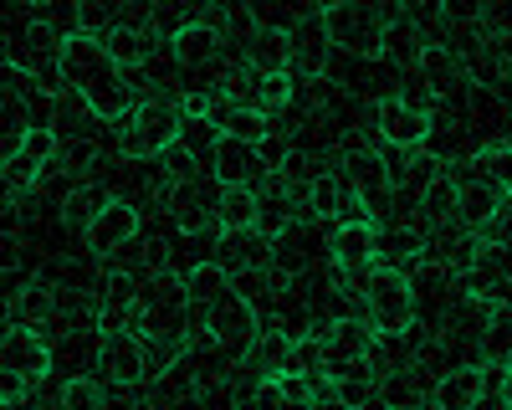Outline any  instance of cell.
<instances>
[{
  "label": "cell",
  "mask_w": 512,
  "mask_h": 410,
  "mask_svg": "<svg viewBox=\"0 0 512 410\" xmlns=\"http://www.w3.org/2000/svg\"><path fill=\"white\" fill-rule=\"evenodd\" d=\"M62 88L72 98H82L98 123H118L128 108H134V82H128V67L108 52V41L88 26L67 31L62 41Z\"/></svg>",
  "instance_id": "cell-1"
},
{
  "label": "cell",
  "mask_w": 512,
  "mask_h": 410,
  "mask_svg": "<svg viewBox=\"0 0 512 410\" xmlns=\"http://www.w3.org/2000/svg\"><path fill=\"white\" fill-rule=\"evenodd\" d=\"M359 303H364V318L379 328V339H405L415 318H420V298H415V277L405 267H390V262H374L364 277H359Z\"/></svg>",
  "instance_id": "cell-2"
},
{
  "label": "cell",
  "mask_w": 512,
  "mask_h": 410,
  "mask_svg": "<svg viewBox=\"0 0 512 410\" xmlns=\"http://www.w3.org/2000/svg\"><path fill=\"white\" fill-rule=\"evenodd\" d=\"M400 16H405V0H338V6L323 11V26H328L333 52L379 57L384 31H390V21H400Z\"/></svg>",
  "instance_id": "cell-3"
},
{
  "label": "cell",
  "mask_w": 512,
  "mask_h": 410,
  "mask_svg": "<svg viewBox=\"0 0 512 410\" xmlns=\"http://www.w3.org/2000/svg\"><path fill=\"white\" fill-rule=\"evenodd\" d=\"M180 129H185V113L180 103H164V98H144L118 118V154L123 159H164L180 149Z\"/></svg>",
  "instance_id": "cell-4"
},
{
  "label": "cell",
  "mask_w": 512,
  "mask_h": 410,
  "mask_svg": "<svg viewBox=\"0 0 512 410\" xmlns=\"http://www.w3.org/2000/svg\"><path fill=\"white\" fill-rule=\"evenodd\" d=\"M93 369H98L113 390H139V385H149V344H144V334H139V328H128V323L98 328Z\"/></svg>",
  "instance_id": "cell-5"
},
{
  "label": "cell",
  "mask_w": 512,
  "mask_h": 410,
  "mask_svg": "<svg viewBox=\"0 0 512 410\" xmlns=\"http://www.w3.org/2000/svg\"><path fill=\"white\" fill-rule=\"evenodd\" d=\"M354 205L338 216V226L328 236V262H333V272L344 277L349 287H359V277L379 262V221L369 211H354Z\"/></svg>",
  "instance_id": "cell-6"
},
{
  "label": "cell",
  "mask_w": 512,
  "mask_h": 410,
  "mask_svg": "<svg viewBox=\"0 0 512 410\" xmlns=\"http://www.w3.org/2000/svg\"><path fill=\"white\" fill-rule=\"evenodd\" d=\"M318 339H323V369L328 375H349V369L379 364V328L369 318L338 313L318 328Z\"/></svg>",
  "instance_id": "cell-7"
},
{
  "label": "cell",
  "mask_w": 512,
  "mask_h": 410,
  "mask_svg": "<svg viewBox=\"0 0 512 410\" xmlns=\"http://www.w3.org/2000/svg\"><path fill=\"white\" fill-rule=\"evenodd\" d=\"M57 154H62V134L52 129V123H36V129L6 154V200L36 195V185L52 175Z\"/></svg>",
  "instance_id": "cell-8"
},
{
  "label": "cell",
  "mask_w": 512,
  "mask_h": 410,
  "mask_svg": "<svg viewBox=\"0 0 512 410\" xmlns=\"http://www.w3.org/2000/svg\"><path fill=\"white\" fill-rule=\"evenodd\" d=\"M195 323H205V328H210V339H216L236 364L256 349V339H262V313H256V303H251L246 293H236V287H231L226 298L210 303Z\"/></svg>",
  "instance_id": "cell-9"
},
{
  "label": "cell",
  "mask_w": 512,
  "mask_h": 410,
  "mask_svg": "<svg viewBox=\"0 0 512 410\" xmlns=\"http://www.w3.org/2000/svg\"><path fill=\"white\" fill-rule=\"evenodd\" d=\"M374 134L384 149H400V154H415L436 139V113L431 108H415L405 93H384L374 103Z\"/></svg>",
  "instance_id": "cell-10"
},
{
  "label": "cell",
  "mask_w": 512,
  "mask_h": 410,
  "mask_svg": "<svg viewBox=\"0 0 512 410\" xmlns=\"http://www.w3.org/2000/svg\"><path fill=\"white\" fill-rule=\"evenodd\" d=\"M344 164L338 170L349 175V185H354V195L364 200V211L369 216H384V205H390V195H395V164L384 159L374 144H359V139H344V154H338Z\"/></svg>",
  "instance_id": "cell-11"
},
{
  "label": "cell",
  "mask_w": 512,
  "mask_h": 410,
  "mask_svg": "<svg viewBox=\"0 0 512 410\" xmlns=\"http://www.w3.org/2000/svg\"><path fill=\"white\" fill-rule=\"evenodd\" d=\"M62 41H67V31H57L47 16H31V21L11 26L6 62H21L36 77H47V82H57V88H62Z\"/></svg>",
  "instance_id": "cell-12"
},
{
  "label": "cell",
  "mask_w": 512,
  "mask_h": 410,
  "mask_svg": "<svg viewBox=\"0 0 512 410\" xmlns=\"http://www.w3.org/2000/svg\"><path fill=\"white\" fill-rule=\"evenodd\" d=\"M328 252V241L318 236V216H292L277 236H272V272L277 277H308L313 267H318V257Z\"/></svg>",
  "instance_id": "cell-13"
},
{
  "label": "cell",
  "mask_w": 512,
  "mask_h": 410,
  "mask_svg": "<svg viewBox=\"0 0 512 410\" xmlns=\"http://www.w3.org/2000/svg\"><path fill=\"white\" fill-rule=\"evenodd\" d=\"M0 369L31 380V385H47L52 380V344L41 334V323H11L6 339H0Z\"/></svg>",
  "instance_id": "cell-14"
},
{
  "label": "cell",
  "mask_w": 512,
  "mask_h": 410,
  "mask_svg": "<svg viewBox=\"0 0 512 410\" xmlns=\"http://www.w3.org/2000/svg\"><path fill=\"white\" fill-rule=\"evenodd\" d=\"M134 236H144V216H139V205L134 200H123V195H113L103 211L88 221V231H82V246L98 257V262H108L113 252H123Z\"/></svg>",
  "instance_id": "cell-15"
},
{
  "label": "cell",
  "mask_w": 512,
  "mask_h": 410,
  "mask_svg": "<svg viewBox=\"0 0 512 410\" xmlns=\"http://www.w3.org/2000/svg\"><path fill=\"white\" fill-rule=\"evenodd\" d=\"M210 175H216V185H267L277 170H272V159H267L262 144L221 134L216 154H210Z\"/></svg>",
  "instance_id": "cell-16"
},
{
  "label": "cell",
  "mask_w": 512,
  "mask_h": 410,
  "mask_svg": "<svg viewBox=\"0 0 512 410\" xmlns=\"http://www.w3.org/2000/svg\"><path fill=\"white\" fill-rule=\"evenodd\" d=\"M415 72H420V82H425V88H431L441 103H461V98H466V88H472V72H466L461 52H456V47H446V41H425Z\"/></svg>",
  "instance_id": "cell-17"
},
{
  "label": "cell",
  "mask_w": 512,
  "mask_h": 410,
  "mask_svg": "<svg viewBox=\"0 0 512 410\" xmlns=\"http://www.w3.org/2000/svg\"><path fill=\"white\" fill-rule=\"evenodd\" d=\"M216 195H221V185H216V190L200 185L195 170H190V175H175V180L164 185V205H169V216H175L180 231H205V226H216Z\"/></svg>",
  "instance_id": "cell-18"
},
{
  "label": "cell",
  "mask_w": 512,
  "mask_h": 410,
  "mask_svg": "<svg viewBox=\"0 0 512 410\" xmlns=\"http://www.w3.org/2000/svg\"><path fill=\"white\" fill-rule=\"evenodd\" d=\"M221 52H226V31H221L216 16H200V21H190V26H180L175 36H169V57H175L185 72L221 62Z\"/></svg>",
  "instance_id": "cell-19"
},
{
  "label": "cell",
  "mask_w": 512,
  "mask_h": 410,
  "mask_svg": "<svg viewBox=\"0 0 512 410\" xmlns=\"http://www.w3.org/2000/svg\"><path fill=\"white\" fill-rule=\"evenodd\" d=\"M149 400L154 405H180V400H205V369L195 359V349L175 354L159 375H149Z\"/></svg>",
  "instance_id": "cell-20"
},
{
  "label": "cell",
  "mask_w": 512,
  "mask_h": 410,
  "mask_svg": "<svg viewBox=\"0 0 512 410\" xmlns=\"http://www.w3.org/2000/svg\"><path fill=\"white\" fill-rule=\"evenodd\" d=\"M216 257H221L231 272H272V231H262V226L221 231Z\"/></svg>",
  "instance_id": "cell-21"
},
{
  "label": "cell",
  "mask_w": 512,
  "mask_h": 410,
  "mask_svg": "<svg viewBox=\"0 0 512 410\" xmlns=\"http://www.w3.org/2000/svg\"><path fill=\"white\" fill-rule=\"evenodd\" d=\"M482 252H487V236L472 231L466 221H446V226H436V236H431V257L446 262L456 277L472 272V267L482 262Z\"/></svg>",
  "instance_id": "cell-22"
},
{
  "label": "cell",
  "mask_w": 512,
  "mask_h": 410,
  "mask_svg": "<svg viewBox=\"0 0 512 410\" xmlns=\"http://www.w3.org/2000/svg\"><path fill=\"white\" fill-rule=\"evenodd\" d=\"M431 400L441 410H477L487 400V359L482 364H456L431 385Z\"/></svg>",
  "instance_id": "cell-23"
},
{
  "label": "cell",
  "mask_w": 512,
  "mask_h": 410,
  "mask_svg": "<svg viewBox=\"0 0 512 410\" xmlns=\"http://www.w3.org/2000/svg\"><path fill=\"white\" fill-rule=\"evenodd\" d=\"M328 52H333V41H328L323 11H313V16H303L292 26V72L297 77H323L328 72Z\"/></svg>",
  "instance_id": "cell-24"
},
{
  "label": "cell",
  "mask_w": 512,
  "mask_h": 410,
  "mask_svg": "<svg viewBox=\"0 0 512 410\" xmlns=\"http://www.w3.org/2000/svg\"><path fill=\"white\" fill-rule=\"evenodd\" d=\"M354 200H359V195H354V185H349V175H344V170H323V175L308 185L303 211H308V216H318V221H338ZM359 205H364V200H359Z\"/></svg>",
  "instance_id": "cell-25"
},
{
  "label": "cell",
  "mask_w": 512,
  "mask_h": 410,
  "mask_svg": "<svg viewBox=\"0 0 512 410\" xmlns=\"http://www.w3.org/2000/svg\"><path fill=\"white\" fill-rule=\"evenodd\" d=\"M502 205H507V195H502V185H497L492 175L461 180V211H456V221H466L472 231H487V226L497 221Z\"/></svg>",
  "instance_id": "cell-26"
},
{
  "label": "cell",
  "mask_w": 512,
  "mask_h": 410,
  "mask_svg": "<svg viewBox=\"0 0 512 410\" xmlns=\"http://www.w3.org/2000/svg\"><path fill=\"white\" fill-rule=\"evenodd\" d=\"M425 257H431V236H425L420 226H379V262H390V267H405L415 272Z\"/></svg>",
  "instance_id": "cell-27"
},
{
  "label": "cell",
  "mask_w": 512,
  "mask_h": 410,
  "mask_svg": "<svg viewBox=\"0 0 512 410\" xmlns=\"http://www.w3.org/2000/svg\"><path fill=\"white\" fill-rule=\"evenodd\" d=\"M246 67L251 72H292V31L251 26V36H246Z\"/></svg>",
  "instance_id": "cell-28"
},
{
  "label": "cell",
  "mask_w": 512,
  "mask_h": 410,
  "mask_svg": "<svg viewBox=\"0 0 512 410\" xmlns=\"http://www.w3.org/2000/svg\"><path fill=\"white\" fill-rule=\"evenodd\" d=\"M57 318V282L26 277L11 287V323H52Z\"/></svg>",
  "instance_id": "cell-29"
},
{
  "label": "cell",
  "mask_w": 512,
  "mask_h": 410,
  "mask_svg": "<svg viewBox=\"0 0 512 410\" xmlns=\"http://www.w3.org/2000/svg\"><path fill=\"white\" fill-rule=\"evenodd\" d=\"M262 226V185H221L216 195V231Z\"/></svg>",
  "instance_id": "cell-30"
},
{
  "label": "cell",
  "mask_w": 512,
  "mask_h": 410,
  "mask_svg": "<svg viewBox=\"0 0 512 410\" xmlns=\"http://www.w3.org/2000/svg\"><path fill=\"white\" fill-rule=\"evenodd\" d=\"M456 211H461V180L441 164V170L420 185V216L431 226H446V221H456Z\"/></svg>",
  "instance_id": "cell-31"
},
{
  "label": "cell",
  "mask_w": 512,
  "mask_h": 410,
  "mask_svg": "<svg viewBox=\"0 0 512 410\" xmlns=\"http://www.w3.org/2000/svg\"><path fill=\"white\" fill-rule=\"evenodd\" d=\"M297 88H303V82H297V72H256L246 98H251L256 108H262V113L282 118V113L297 103Z\"/></svg>",
  "instance_id": "cell-32"
},
{
  "label": "cell",
  "mask_w": 512,
  "mask_h": 410,
  "mask_svg": "<svg viewBox=\"0 0 512 410\" xmlns=\"http://www.w3.org/2000/svg\"><path fill=\"white\" fill-rule=\"evenodd\" d=\"M185 287H190V303H195V318H200L216 298L231 293V267L221 257L216 262H195V267H185Z\"/></svg>",
  "instance_id": "cell-33"
},
{
  "label": "cell",
  "mask_w": 512,
  "mask_h": 410,
  "mask_svg": "<svg viewBox=\"0 0 512 410\" xmlns=\"http://www.w3.org/2000/svg\"><path fill=\"white\" fill-rule=\"evenodd\" d=\"M108 200H113V190H108L103 180H82V185H72V190L62 195V226L88 231V221L103 211Z\"/></svg>",
  "instance_id": "cell-34"
},
{
  "label": "cell",
  "mask_w": 512,
  "mask_h": 410,
  "mask_svg": "<svg viewBox=\"0 0 512 410\" xmlns=\"http://www.w3.org/2000/svg\"><path fill=\"white\" fill-rule=\"evenodd\" d=\"M241 11L251 26H277V31H292L303 16L318 11V0H241Z\"/></svg>",
  "instance_id": "cell-35"
},
{
  "label": "cell",
  "mask_w": 512,
  "mask_h": 410,
  "mask_svg": "<svg viewBox=\"0 0 512 410\" xmlns=\"http://www.w3.org/2000/svg\"><path fill=\"white\" fill-rule=\"evenodd\" d=\"M149 36H154V31H149V26H134V21H118V26H108V31H103L108 52H113L128 72L149 62V52H154V41H149Z\"/></svg>",
  "instance_id": "cell-36"
},
{
  "label": "cell",
  "mask_w": 512,
  "mask_h": 410,
  "mask_svg": "<svg viewBox=\"0 0 512 410\" xmlns=\"http://www.w3.org/2000/svg\"><path fill=\"white\" fill-rule=\"evenodd\" d=\"M420 31H415V21L410 16H400V21H390V31H384V47H379V62H395V67H415L420 62Z\"/></svg>",
  "instance_id": "cell-37"
},
{
  "label": "cell",
  "mask_w": 512,
  "mask_h": 410,
  "mask_svg": "<svg viewBox=\"0 0 512 410\" xmlns=\"http://www.w3.org/2000/svg\"><path fill=\"white\" fill-rule=\"evenodd\" d=\"M200 16H210V0H149V26L169 31V36L190 21H200Z\"/></svg>",
  "instance_id": "cell-38"
},
{
  "label": "cell",
  "mask_w": 512,
  "mask_h": 410,
  "mask_svg": "<svg viewBox=\"0 0 512 410\" xmlns=\"http://www.w3.org/2000/svg\"><path fill=\"white\" fill-rule=\"evenodd\" d=\"M108 395H113V385L103 375H72L57 390V405L62 410H98V405H108Z\"/></svg>",
  "instance_id": "cell-39"
},
{
  "label": "cell",
  "mask_w": 512,
  "mask_h": 410,
  "mask_svg": "<svg viewBox=\"0 0 512 410\" xmlns=\"http://www.w3.org/2000/svg\"><path fill=\"white\" fill-rule=\"evenodd\" d=\"M379 400V369H349V375H333V405H369Z\"/></svg>",
  "instance_id": "cell-40"
},
{
  "label": "cell",
  "mask_w": 512,
  "mask_h": 410,
  "mask_svg": "<svg viewBox=\"0 0 512 410\" xmlns=\"http://www.w3.org/2000/svg\"><path fill=\"white\" fill-rule=\"evenodd\" d=\"M507 354H512V298L497 303L487 313V328H482V359L487 364H502Z\"/></svg>",
  "instance_id": "cell-41"
},
{
  "label": "cell",
  "mask_w": 512,
  "mask_h": 410,
  "mask_svg": "<svg viewBox=\"0 0 512 410\" xmlns=\"http://www.w3.org/2000/svg\"><path fill=\"white\" fill-rule=\"evenodd\" d=\"M221 144V123L216 118H185V129H180V149L195 159V154H216Z\"/></svg>",
  "instance_id": "cell-42"
},
{
  "label": "cell",
  "mask_w": 512,
  "mask_h": 410,
  "mask_svg": "<svg viewBox=\"0 0 512 410\" xmlns=\"http://www.w3.org/2000/svg\"><path fill=\"white\" fill-rule=\"evenodd\" d=\"M477 170L492 175L502 185V195L512 200V144H482L477 149Z\"/></svg>",
  "instance_id": "cell-43"
},
{
  "label": "cell",
  "mask_w": 512,
  "mask_h": 410,
  "mask_svg": "<svg viewBox=\"0 0 512 410\" xmlns=\"http://www.w3.org/2000/svg\"><path fill=\"white\" fill-rule=\"evenodd\" d=\"M77 6H82V26L98 31V36L128 16V0H77Z\"/></svg>",
  "instance_id": "cell-44"
},
{
  "label": "cell",
  "mask_w": 512,
  "mask_h": 410,
  "mask_svg": "<svg viewBox=\"0 0 512 410\" xmlns=\"http://www.w3.org/2000/svg\"><path fill=\"white\" fill-rule=\"evenodd\" d=\"M282 369H297V375H313V369H323V339H318V334H297Z\"/></svg>",
  "instance_id": "cell-45"
},
{
  "label": "cell",
  "mask_w": 512,
  "mask_h": 410,
  "mask_svg": "<svg viewBox=\"0 0 512 410\" xmlns=\"http://www.w3.org/2000/svg\"><path fill=\"white\" fill-rule=\"evenodd\" d=\"M436 16L451 31H472L482 26V0H436Z\"/></svg>",
  "instance_id": "cell-46"
},
{
  "label": "cell",
  "mask_w": 512,
  "mask_h": 410,
  "mask_svg": "<svg viewBox=\"0 0 512 410\" xmlns=\"http://www.w3.org/2000/svg\"><path fill=\"white\" fill-rule=\"evenodd\" d=\"M482 31L492 41H512V0H482Z\"/></svg>",
  "instance_id": "cell-47"
},
{
  "label": "cell",
  "mask_w": 512,
  "mask_h": 410,
  "mask_svg": "<svg viewBox=\"0 0 512 410\" xmlns=\"http://www.w3.org/2000/svg\"><path fill=\"white\" fill-rule=\"evenodd\" d=\"M31 380H21V375H11V369H0V405L6 410H16V405H26L31 400Z\"/></svg>",
  "instance_id": "cell-48"
},
{
  "label": "cell",
  "mask_w": 512,
  "mask_h": 410,
  "mask_svg": "<svg viewBox=\"0 0 512 410\" xmlns=\"http://www.w3.org/2000/svg\"><path fill=\"white\" fill-rule=\"evenodd\" d=\"M482 236H487V246H492V252H512V200L502 205V211H497V221H492Z\"/></svg>",
  "instance_id": "cell-49"
},
{
  "label": "cell",
  "mask_w": 512,
  "mask_h": 410,
  "mask_svg": "<svg viewBox=\"0 0 512 410\" xmlns=\"http://www.w3.org/2000/svg\"><path fill=\"white\" fill-rule=\"evenodd\" d=\"M328 6H338V0H318V11H328Z\"/></svg>",
  "instance_id": "cell-50"
}]
</instances>
